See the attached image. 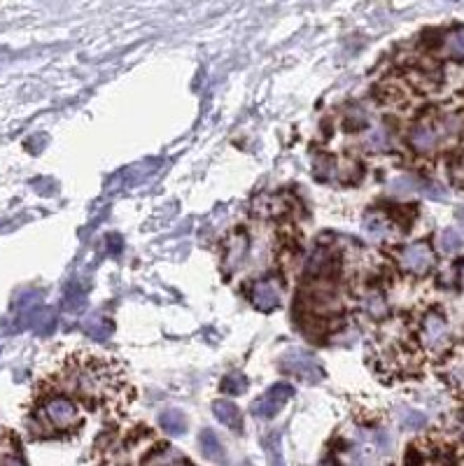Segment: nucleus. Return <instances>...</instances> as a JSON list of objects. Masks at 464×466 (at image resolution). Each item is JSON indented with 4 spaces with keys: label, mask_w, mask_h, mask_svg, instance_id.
<instances>
[{
    "label": "nucleus",
    "mask_w": 464,
    "mask_h": 466,
    "mask_svg": "<svg viewBox=\"0 0 464 466\" xmlns=\"http://www.w3.org/2000/svg\"><path fill=\"white\" fill-rule=\"evenodd\" d=\"M280 369L285 373H292V376L306 380V383H320L325 378V371L322 366L317 364V359L313 354L303 352V350H290L280 357Z\"/></svg>",
    "instance_id": "f257e3e1"
},
{
    "label": "nucleus",
    "mask_w": 464,
    "mask_h": 466,
    "mask_svg": "<svg viewBox=\"0 0 464 466\" xmlns=\"http://www.w3.org/2000/svg\"><path fill=\"white\" fill-rule=\"evenodd\" d=\"M40 415L45 418L47 425H52L54 429H70L72 425H77L79 422L77 406L70 401V398H63V396L50 398V401L45 403V408H42Z\"/></svg>",
    "instance_id": "f03ea898"
},
{
    "label": "nucleus",
    "mask_w": 464,
    "mask_h": 466,
    "mask_svg": "<svg viewBox=\"0 0 464 466\" xmlns=\"http://www.w3.org/2000/svg\"><path fill=\"white\" fill-rule=\"evenodd\" d=\"M292 394H294L292 385H287V383L273 385L264 396H259L257 401L252 403V415L254 418H261V420L273 418V415H278L280 410H283V406L290 401Z\"/></svg>",
    "instance_id": "7ed1b4c3"
},
{
    "label": "nucleus",
    "mask_w": 464,
    "mask_h": 466,
    "mask_svg": "<svg viewBox=\"0 0 464 466\" xmlns=\"http://www.w3.org/2000/svg\"><path fill=\"white\" fill-rule=\"evenodd\" d=\"M401 266L415 275H425L434 266V254H432L427 243H413L401 252Z\"/></svg>",
    "instance_id": "20e7f679"
},
{
    "label": "nucleus",
    "mask_w": 464,
    "mask_h": 466,
    "mask_svg": "<svg viewBox=\"0 0 464 466\" xmlns=\"http://www.w3.org/2000/svg\"><path fill=\"white\" fill-rule=\"evenodd\" d=\"M280 298H283V290H280V282L278 280H261L257 282L252 292V303L257 310H276L280 305Z\"/></svg>",
    "instance_id": "39448f33"
},
{
    "label": "nucleus",
    "mask_w": 464,
    "mask_h": 466,
    "mask_svg": "<svg viewBox=\"0 0 464 466\" xmlns=\"http://www.w3.org/2000/svg\"><path fill=\"white\" fill-rule=\"evenodd\" d=\"M336 268H339V256H336L332 250L320 247L306 263V275H313V278H327V275L334 273Z\"/></svg>",
    "instance_id": "423d86ee"
},
{
    "label": "nucleus",
    "mask_w": 464,
    "mask_h": 466,
    "mask_svg": "<svg viewBox=\"0 0 464 466\" xmlns=\"http://www.w3.org/2000/svg\"><path fill=\"white\" fill-rule=\"evenodd\" d=\"M445 338H448V327H445L443 317L438 315H430L425 320V329H423V341L427 347H441Z\"/></svg>",
    "instance_id": "0eeeda50"
},
{
    "label": "nucleus",
    "mask_w": 464,
    "mask_h": 466,
    "mask_svg": "<svg viewBox=\"0 0 464 466\" xmlns=\"http://www.w3.org/2000/svg\"><path fill=\"white\" fill-rule=\"evenodd\" d=\"M411 145L418 152H432L438 145V131L430 124H418L411 131Z\"/></svg>",
    "instance_id": "6e6552de"
},
{
    "label": "nucleus",
    "mask_w": 464,
    "mask_h": 466,
    "mask_svg": "<svg viewBox=\"0 0 464 466\" xmlns=\"http://www.w3.org/2000/svg\"><path fill=\"white\" fill-rule=\"evenodd\" d=\"M82 327H84V334H87L89 338H94L99 343L108 341L110 336H112V322L103 315H89L87 320H84Z\"/></svg>",
    "instance_id": "1a4fd4ad"
},
{
    "label": "nucleus",
    "mask_w": 464,
    "mask_h": 466,
    "mask_svg": "<svg viewBox=\"0 0 464 466\" xmlns=\"http://www.w3.org/2000/svg\"><path fill=\"white\" fill-rule=\"evenodd\" d=\"M245 254H248V238L243 233H238V236H234L227 243V252H224V263H227L229 271L241 266Z\"/></svg>",
    "instance_id": "9d476101"
},
{
    "label": "nucleus",
    "mask_w": 464,
    "mask_h": 466,
    "mask_svg": "<svg viewBox=\"0 0 464 466\" xmlns=\"http://www.w3.org/2000/svg\"><path fill=\"white\" fill-rule=\"evenodd\" d=\"M215 418L222 422V425H227L231 429H241L243 427V420H241V410L236 408V403L231 401H215Z\"/></svg>",
    "instance_id": "9b49d317"
},
{
    "label": "nucleus",
    "mask_w": 464,
    "mask_h": 466,
    "mask_svg": "<svg viewBox=\"0 0 464 466\" xmlns=\"http://www.w3.org/2000/svg\"><path fill=\"white\" fill-rule=\"evenodd\" d=\"M199 445H201V450H203V455L208 459H224V447H222V443H219L217 434L210 432V429H203V432H201Z\"/></svg>",
    "instance_id": "f8f14e48"
},
{
    "label": "nucleus",
    "mask_w": 464,
    "mask_h": 466,
    "mask_svg": "<svg viewBox=\"0 0 464 466\" xmlns=\"http://www.w3.org/2000/svg\"><path fill=\"white\" fill-rule=\"evenodd\" d=\"M159 425H161L163 432H168V434H185L187 420L180 410L170 408V410H163V413L159 415Z\"/></svg>",
    "instance_id": "ddd939ff"
},
{
    "label": "nucleus",
    "mask_w": 464,
    "mask_h": 466,
    "mask_svg": "<svg viewBox=\"0 0 464 466\" xmlns=\"http://www.w3.org/2000/svg\"><path fill=\"white\" fill-rule=\"evenodd\" d=\"M443 49H445V54H448V57L462 61L464 59V28L450 30V33L445 35Z\"/></svg>",
    "instance_id": "4468645a"
},
{
    "label": "nucleus",
    "mask_w": 464,
    "mask_h": 466,
    "mask_svg": "<svg viewBox=\"0 0 464 466\" xmlns=\"http://www.w3.org/2000/svg\"><path fill=\"white\" fill-rule=\"evenodd\" d=\"M84 303H87V294L82 292V287H79L77 282H70V285L65 287V308L70 312H77L84 308Z\"/></svg>",
    "instance_id": "2eb2a0df"
},
{
    "label": "nucleus",
    "mask_w": 464,
    "mask_h": 466,
    "mask_svg": "<svg viewBox=\"0 0 464 466\" xmlns=\"http://www.w3.org/2000/svg\"><path fill=\"white\" fill-rule=\"evenodd\" d=\"M180 462L187 464L189 459L182 457V455H175L173 447H159L154 455L145 457V464H180Z\"/></svg>",
    "instance_id": "dca6fc26"
},
{
    "label": "nucleus",
    "mask_w": 464,
    "mask_h": 466,
    "mask_svg": "<svg viewBox=\"0 0 464 466\" xmlns=\"http://www.w3.org/2000/svg\"><path fill=\"white\" fill-rule=\"evenodd\" d=\"M54 322H57V317H54L52 310L30 312V324H33V329L38 331V334H50L54 329Z\"/></svg>",
    "instance_id": "f3484780"
},
{
    "label": "nucleus",
    "mask_w": 464,
    "mask_h": 466,
    "mask_svg": "<svg viewBox=\"0 0 464 466\" xmlns=\"http://www.w3.org/2000/svg\"><path fill=\"white\" fill-rule=\"evenodd\" d=\"M392 189V194H413V192H420L423 189V182L418 180V177H411V175H404V177H396V180L390 185Z\"/></svg>",
    "instance_id": "a211bd4d"
},
{
    "label": "nucleus",
    "mask_w": 464,
    "mask_h": 466,
    "mask_svg": "<svg viewBox=\"0 0 464 466\" xmlns=\"http://www.w3.org/2000/svg\"><path fill=\"white\" fill-rule=\"evenodd\" d=\"M245 389H248V380L243 373H229V376L222 380L224 394H243Z\"/></svg>",
    "instance_id": "6ab92c4d"
},
{
    "label": "nucleus",
    "mask_w": 464,
    "mask_h": 466,
    "mask_svg": "<svg viewBox=\"0 0 464 466\" xmlns=\"http://www.w3.org/2000/svg\"><path fill=\"white\" fill-rule=\"evenodd\" d=\"M438 245H441L443 252L453 254L462 247V236L455 229H445V231L438 233Z\"/></svg>",
    "instance_id": "aec40b11"
},
{
    "label": "nucleus",
    "mask_w": 464,
    "mask_h": 466,
    "mask_svg": "<svg viewBox=\"0 0 464 466\" xmlns=\"http://www.w3.org/2000/svg\"><path fill=\"white\" fill-rule=\"evenodd\" d=\"M364 308H366V312H371L374 317H381V315H385L387 305H385V301H383L381 294H369V296L364 298Z\"/></svg>",
    "instance_id": "412c9836"
},
{
    "label": "nucleus",
    "mask_w": 464,
    "mask_h": 466,
    "mask_svg": "<svg viewBox=\"0 0 464 466\" xmlns=\"http://www.w3.org/2000/svg\"><path fill=\"white\" fill-rule=\"evenodd\" d=\"M366 145H369L371 150H376V152H383L390 145V138H387V133L383 131V128H376V131L369 133V138H366Z\"/></svg>",
    "instance_id": "4be33fe9"
},
{
    "label": "nucleus",
    "mask_w": 464,
    "mask_h": 466,
    "mask_svg": "<svg viewBox=\"0 0 464 466\" xmlns=\"http://www.w3.org/2000/svg\"><path fill=\"white\" fill-rule=\"evenodd\" d=\"M259 201L261 203H266V207H259V214H278V212H283V203H280V199H276V196H259Z\"/></svg>",
    "instance_id": "5701e85b"
},
{
    "label": "nucleus",
    "mask_w": 464,
    "mask_h": 466,
    "mask_svg": "<svg viewBox=\"0 0 464 466\" xmlns=\"http://www.w3.org/2000/svg\"><path fill=\"white\" fill-rule=\"evenodd\" d=\"M401 425H404L406 429H420L425 425V415L415 413V410H406V413L401 415Z\"/></svg>",
    "instance_id": "b1692460"
},
{
    "label": "nucleus",
    "mask_w": 464,
    "mask_h": 466,
    "mask_svg": "<svg viewBox=\"0 0 464 466\" xmlns=\"http://www.w3.org/2000/svg\"><path fill=\"white\" fill-rule=\"evenodd\" d=\"M332 165H334L332 159H329V156H320V159H317V161H315V170H317L315 175L320 177V180H325V177H327L329 173H332Z\"/></svg>",
    "instance_id": "393cba45"
},
{
    "label": "nucleus",
    "mask_w": 464,
    "mask_h": 466,
    "mask_svg": "<svg viewBox=\"0 0 464 466\" xmlns=\"http://www.w3.org/2000/svg\"><path fill=\"white\" fill-rule=\"evenodd\" d=\"M457 222H460V224L464 226V205L457 207Z\"/></svg>",
    "instance_id": "a878e982"
},
{
    "label": "nucleus",
    "mask_w": 464,
    "mask_h": 466,
    "mask_svg": "<svg viewBox=\"0 0 464 466\" xmlns=\"http://www.w3.org/2000/svg\"><path fill=\"white\" fill-rule=\"evenodd\" d=\"M460 278H462V285H464V263H462V268H460Z\"/></svg>",
    "instance_id": "bb28decb"
}]
</instances>
